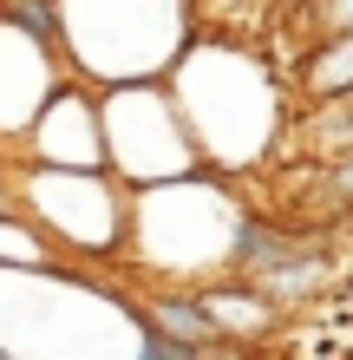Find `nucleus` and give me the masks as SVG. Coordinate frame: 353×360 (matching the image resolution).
Here are the masks:
<instances>
[{
	"label": "nucleus",
	"instance_id": "f257e3e1",
	"mask_svg": "<svg viewBox=\"0 0 353 360\" xmlns=\"http://www.w3.org/2000/svg\"><path fill=\"white\" fill-rule=\"evenodd\" d=\"M164 79H171V92L183 105V118H190L210 171L242 177V171H262V164L281 158L288 118H295L288 112L295 92H288L281 59H268L262 46L236 39V27L197 33Z\"/></svg>",
	"mask_w": 353,
	"mask_h": 360
},
{
	"label": "nucleus",
	"instance_id": "f03ea898",
	"mask_svg": "<svg viewBox=\"0 0 353 360\" xmlns=\"http://www.w3.org/2000/svg\"><path fill=\"white\" fill-rule=\"evenodd\" d=\"M190 39V0H59V46L92 86L164 79Z\"/></svg>",
	"mask_w": 353,
	"mask_h": 360
},
{
	"label": "nucleus",
	"instance_id": "7ed1b4c3",
	"mask_svg": "<svg viewBox=\"0 0 353 360\" xmlns=\"http://www.w3.org/2000/svg\"><path fill=\"white\" fill-rule=\"evenodd\" d=\"M98 118H105V164L131 190L210 171L190 118H183V105L171 92V79H118V86H98Z\"/></svg>",
	"mask_w": 353,
	"mask_h": 360
},
{
	"label": "nucleus",
	"instance_id": "20e7f679",
	"mask_svg": "<svg viewBox=\"0 0 353 360\" xmlns=\"http://www.w3.org/2000/svg\"><path fill=\"white\" fill-rule=\"evenodd\" d=\"M27 217L72 256L112 262L131 243V184L105 164H33L13 184Z\"/></svg>",
	"mask_w": 353,
	"mask_h": 360
},
{
	"label": "nucleus",
	"instance_id": "39448f33",
	"mask_svg": "<svg viewBox=\"0 0 353 360\" xmlns=\"http://www.w3.org/2000/svg\"><path fill=\"white\" fill-rule=\"evenodd\" d=\"M66 79H72V59H66L59 39L20 27L13 13H0V138H27L39 105Z\"/></svg>",
	"mask_w": 353,
	"mask_h": 360
},
{
	"label": "nucleus",
	"instance_id": "423d86ee",
	"mask_svg": "<svg viewBox=\"0 0 353 360\" xmlns=\"http://www.w3.org/2000/svg\"><path fill=\"white\" fill-rule=\"evenodd\" d=\"M268 197H275V217L295 229H347L353 223V151L340 158H288L281 171H268Z\"/></svg>",
	"mask_w": 353,
	"mask_h": 360
},
{
	"label": "nucleus",
	"instance_id": "0eeeda50",
	"mask_svg": "<svg viewBox=\"0 0 353 360\" xmlns=\"http://www.w3.org/2000/svg\"><path fill=\"white\" fill-rule=\"evenodd\" d=\"M33 151V164H105V118H98V86L92 79H66L46 105H39V118L27 124V138H20ZM112 171V164H105Z\"/></svg>",
	"mask_w": 353,
	"mask_h": 360
},
{
	"label": "nucleus",
	"instance_id": "6e6552de",
	"mask_svg": "<svg viewBox=\"0 0 353 360\" xmlns=\"http://www.w3.org/2000/svg\"><path fill=\"white\" fill-rule=\"evenodd\" d=\"M203 308H210L216 334L229 347H255L262 334L281 328V295H268L262 282H248V275H229V282H197Z\"/></svg>",
	"mask_w": 353,
	"mask_h": 360
},
{
	"label": "nucleus",
	"instance_id": "1a4fd4ad",
	"mask_svg": "<svg viewBox=\"0 0 353 360\" xmlns=\"http://www.w3.org/2000/svg\"><path fill=\"white\" fill-rule=\"evenodd\" d=\"M281 72H288V92H295V105H314V98H340V92H353V33L307 39L301 53L281 59Z\"/></svg>",
	"mask_w": 353,
	"mask_h": 360
},
{
	"label": "nucleus",
	"instance_id": "9d476101",
	"mask_svg": "<svg viewBox=\"0 0 353 360\" xmlns=\"http://www.w3.org/2000/svg\"><path fill=\"white\" fill-rule=\"evenodd\" d=\"M340 151H353V92L295 105L288 138H281V158H340Z\"/></svg>",
	"mask_w": 353,
	"mask_h": 360
},
{
	"label": "nucleus",
	"instance_id": "9b49d317",
	"mask_svg": "<svg viewBox=\"0 0 353 360\" xmlns=\"http://www.w3.org/2000/svg\"><path fill=\"white\" fill-rule=\"evenodd\" d=\"M275 27L288 33V39H334V33H353V0H301L295 13H281Z\"/></svg>",
	"mask_w": 353,
	"mask_h": 360
},
{
	"label": "nucleus",
	"instance_id": "f8f14e48",
	"mask_svg": "<svg viewBox=\"0 0 353 360\" xmlns=\"http://www.w3.org/2000/svg\"><path fill=\"white\" fill-rule=\"evenodd\" d=\"M53 256H59V243H53L33 217H7V210H0V262H13V269H46Z\"/></svg>",
	"mask_w": 353,
	"mask_h": 360
},
{
	"label": "nucleus",
	"instance_id": "ddd939ff",
	"mask_svg": "<svg viewBox=\"0 0 353 360\" xmlns=\"http://www.w3.org/2000/svg\"><path fill=\"white\" fill-rule=\"evenodd\" d=\"M248 7H255V0H203V20H210V27H242ZM262 13H268V0H262Z\"/></svg>",
	"mask_w": 353,
	"mask_h": 360
},
{
	"label": "nucleus",
	"instance_id": "4468645a",
	"mask_svg": "<svg viewBox=\"0 0 353 360\" xmlns=\"http://www.w3.org/2000/svg\"><path fill=\"white\" fill-rule=\"evenodd\" d=\"M301 0H268V20H281V13H295Z\"/></svg>",
	"mask_w": 353,
	"mask_h": 360
}]
</instances>
